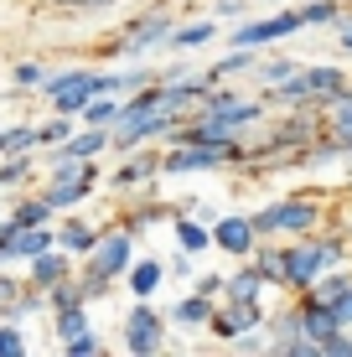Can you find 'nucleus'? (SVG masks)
I'll return each mask as SVG.
<instances>
[{
  "instance_id": "393cba45",
  "label": "nucleus",
  "mask_w": 352,
  "mask_h": 357,
  "mask_svg": "<svg viewBox=\"0 0 352 357\" xmlns=\"http://www.w3.org/2000/svg\"><path fill=\"white\" fill-rule=\"evenodd\" d=\"M254 269L264 275V285H290V259H285V249H254Z\"/></svg>"
},
{
  "instance_id": "5701e85b",
  "label": "nucleus",
  "mask_w": 352,
  "mask_h": 357,
  "mask_svg": "<svg viewBox=\"0 0 352 357\" xmlns=\"http://www.w3.org/2000/svg\"><path fill=\"white\" fill-rule=\"evenodd\" d=\"M42 145V125H10L0 130V155H31Z\"/></svg>"
},
{
  "instance_id": "a878e982",
  "label": "nucleus",
  "mask_w": 352,
  "mask_h": 357,
  "mask_svg": "<svg viewBox=\"0 0 352 357\" xmlns=\"http://www.w3.org/2000/svg\"><path fill=\"white\" fill-rule=\"evenodd\" d=\"M176 243H181V254H202V249H213V228H202L197 218H176Z\"/></svg>"
},
{
  "instance_id": "de8ad7c7",
  "label": "nucleus",
  "mask_w": 352,
  "mask_h": 357,
  "mask_svg": "<svg viewBox=\"0 0 352 357\" xmlns=\"http://www.w3.org/2000/svg\"><path fill=\"white\" fill-rule=\"evenodd\" d=\"M244 6H259V0H244Z\"/></svg>"
},
{
  "instance_id": "aec40b11",
  "label": "nucleus",
  "mask_w": 352,
  "mask_h": 357,
  "mask_svg": "<svg viewBox=\"0 0 352 357\" xmlns=\"http://www.w3.org/2000/svg\"><path fill=\"white\" fill-rule=\"evenodd\" d=\"M99 238H104V233H93L89 223H78V218H68V223L57 228V243H63L68 254H83V259H89V254L99 249Z\"/></svg>"
},
{
  "instance_id": "423d86ee",
  "label": "nucleus",
  "mask_w": 352,
  "mask_h": 357,
  "mask_svg": "<svg viewBox=\"0 0 352 357\" xmlns=\"http://www.w3.org/2000/svg\"><path fill=\"white\" fill-rule=\"evenodd\" d=\"M171 16H166L161 6L155 10H145V16L135 21V26H130L125 36H119L114 47H109V52H125V57H140V52H151V47H171Z\"/></svg>"
},
{
  "instance_id": "7c9ffc66",
  "label": "nucleus",
  "mask_w": 352,
  "mask_h": 357,
  "mask_svg": "<svg viewBox=\"0 0 352 357\" xmlns=\"http://www.w3.org/2000/svg\"><path fill=\"white\" fill-rule=\"evenodd\" d=\"M259 285H264V275L249 264L244 275H234V280H228V301H259Z\"/></svg>"
},
{
  "instance_id": "dca6fc26",
  "label": "nucleus",
  "mask_w": 352,
  "mask_h": 357,
  "mask_svg": "<svg viewBox=\"0 0 352 357\" xmlns=\"http://www.w3.org/2000/svg\"><path fill=\"white\" fill-rule=\"evenodd\" d=\"M161 280H166L161 259H135V264H130V275H125V285H130L135 301H151V295L161 290Z\"/></svg>"
},
{
  "instance_id": "412c9836",
  "label": "nucleus",
  "mask_w": 352,
  "mask_h": 357,
  "mask_svg": "<svg viewBox=\"0 0 352 357\" xmlns=\"http://www.w3.org/2000/svg\"><path fill=\"white\" fill-rule=\"evenodd\" d=\"M306 83H311V98H316V104H332V98L347 89V73L342 68H306Z\"/></svg>"
},
{
  "instance_id": "a211bd4d",
  "label": "nucleus",
  "mask_w": 352,
  "mask_h": 357,
  "mask_svg": "<svg viewBox=\"0 0 352 357\" xmlns=\"http://www.w3.org/2000/svg\"><path fill=\"white\" fill-rule=\"evenodd\" d=\"M326 125H332L337 151H352V89H342L332 104H326Z\"/></svg>"
},
{
  "instance_id": "f257e3e1",
  "label": "nucleus",
  "mask_w": 352,
  "mask_h": 357,
  "mask_svg": "<svg viewBox=\"0 0 352 357\" xmlns=\"http://www.w3.org/2000/svg\"><path fill=\"white\" fill-rule=\"evenodd\" d=\"M130 264H135V233H130V228L104 233L99 249L83 259V280H78L83 295H89V301L109 295V285H114V280H125V275H130Z\"/></svg>"
},
{
  "instance_id": "0eeeda50",
  "label": "nucleus",
  "mask_w": 352,
  "mask_h": 357,
  "mask_svg": "<svg viewBox=\"0 0 352 357\" xmlns=\"http://www.w3.org/2000/svg\"><path fill=\"white\" fill-rule=\"evenodd\" d=\"M254 228L259 233H306V228H316V202H306V197L270 202L264 213H254Z\"/></svg>"
},
{
  "instance_id": "c85d7f7f",
  "label": "nucleus",
  "mask_w": 352,
  "mask_h": 357,
  "mask_svg": "<svg viewBox=\"0 0 352 357\" xmlns=\"http://www.w3.org/2000/svg\"><path fill=\"white\" fill-rule=\"evenodd\" d=\"M47 305H52V311H72V305H89V295H83V285L68 275L63 285H52V290H47Z\"/></svg>"
},
{
  "instance_id": "ddd939ff",
  "label": "nucleus",
  "mask_w": 352,
  "mask_h": 357,
  "mask_svg": "<svg viewBox=\"0 0 352 357\" xmlns=\"http://www.w3.org/2000/svg\"><path fill=\"white\" fill-rule=\"evenodd\" d=\"M26 269H31L36 290H52V285H63V280L72 275V254L63 249V243H52V249H42L36 259H26Z\"/></svg>"
},
{
  "instance_id": "9d476101",
  "label": "nucleus",
  "mask_w": 352,
  "mask_h": 357,
  "mask_svg": "<svg viewBox=\"0 0 352 357\" xmlns=\"http://www.w3.org/2000/svg\"><path fill=\"white\" fill-rule=\"evenodd\" d=\"M306 26L300 10H280V16H264V21H249V26L234 31V47H270V42H285L290 31Z\"/></svg>"
},
{
  "instance_id": "f704fd0d",
  "label": "nucleus",
  "mask_w": 352,
  "mask_h": 357,
  "mask_svg": "<svg viewBox=\"0 0 352 357\" xmlns=\"http://www.w3.org/2000/svg\"><path fill=\"white\" fill-rule=\"evenodd\" d=\"M0 357H26V337H21V321H0Z\"/></svg>"
},
{
  "instance_id": "20e7f679",
  "label": "nucleus",
  "mask_w": 352,
  "mask_h": 357,
  "mask_svg": "<svg viewBox=\"0 0 352 357\" xmlns=\"http://www.w3.org/2000/svg\"><path fill=\"white\" fill-rule=\"evenodd\" d=\"M166 347V316L151 301H135V311L125 316V352L135 357H155Z\"/></svg>"
},
{
  "instance_id": "6ab92c4d",
  "label": "nucleus",
  "mask_w": 352,
  "mask_h": 357,
  "mask_svg": "<svg viewBox=\"0 0 352 357\" xmlns=\"http://www.w3.org/2000/svg\"><path fill=\"white\" fill-rule=\"evenodd\" d=\"M171 321L176 326H208L213 321V295H202V290L181 295V301L171 305Z\"/></svg>"
},
{
  "instance_id": "f03ea898",
  "label": "nucleus",
  "mask_w": 352,
  "mask_h": 357,
  "mask_svg": "<svg viewBox=\"0 0 352 357\" xmlns=\"http://www.w3.org/2000/svg\"><path fill=\"white\" fill-rule=\"evenodd\" d=\"M36 93H47V104H52L57 114H72V119H78L83 109H89V98L99 93V73H93V68H68V73H52V78H47Z\"/></svg>"
},
{
  "instance_id": "9b49d317",
  "label": "nucleus",
  "mask_w": 352,
  "mask_h": 357,
  "mask_svg": "<svg viewBox=\"0 0 352 357\" xmlns=\"http://www.w3.org/2000/svg\"><path fill=\"white\" fill-rule=\"evenodd\" d=\"M254 238H259L254 218H238V213L217 218V228H213V243H217L223 254H238V259H254Z\"/></svg>"
},
{
  "instance_id": "bb28decb",
  "label": "nucleus",
  "mask_w": 352,
  "mask_h": 357,
  "mask_svg": "<svg viewBox=\"0 0 352 357\" xmlns=\"http://www.w3.org/2000/svg\"><path fill=\"white\" fill-rule=\"evenodd\" d=\"M83 125H109L114 130V119H119V93H93L89 98V109H83Z\"/></svg>"
},
{
  "instance_id": "c756f323",
  "label": "nucleus",
  "mask_w": 352,
  "mask_h": 357,
  "mask_svg": "<svg viewBox=\"0 0 352 357\" xmlns=\"http://www.w3.org/2000/svg\"><path fill=\"white\" fill-rule=\"evenodd\" d=\"M300 16H306V26H337V21H342V6H337V0H306Z\"/></svg>"
},
{
  "instance_id": "09e8293b",
  "label": "nucleus",
  "mask_w": 352,
  "mask_h": 357,
  "mask_svg": "<svg viewBox=\"0 0 352 357\" xmlns=\"http://www.w3.org/2000/svg\"><path fill=\"white\" fill-rule=\"evenodd\" d=\"M347 238H352V228H347Z\"/></svg>"
},
{
  "instance_id": "49530a36",
  "label": "nucleus",
  "mask_w": 352,
  "mask_h": 357,
  "mask_svg": "<svg viewBox=\"0 0 352 357\" xmlns=\"http://www.w3.org/2000/svg\"><path fill=\"white\" fill-rule=\"evenodd\" d=\"M10 295H21V290H16V280H10V275H0V301H10Z\"/></svg>"
},
{
  "instance_id": "6e6552de",
  "label": "nucleus",
  "mask_w": 352,
  "mask_h": 357,
  "mask_svg": "<svg viewBox=\"0 0 352 357\" xmlns=\"http://www.w3.org/2000/svg\"><path fill=\"white\" fill-rule=\"evenodd\" d=\"M171 125H176V114L171 109H145V114H135V119H125V125H114V145L119 151H140V145H151V140H161V135H171Z\"/></svg>"
},
{
  "instance_id": "1a4fd4ad",
  "label": "nucleus",
  "mask_w": 352,
  "mask_h": 357,
  "mask_svg": "<svg viewBox=\"0 0 352 357\" xmlns=\"http://www.w3.org/2000/svg\"><path fill=\"white\" fill-rule=\"evenodd\" d=\"M197 114L213 119V125H223L228 135H238L244 125H254V119H259V104H249V98H238V93H228V89H213L208 104H202Z\"/></svg>"
},
{
  "instance_id": "2f4dec72",
  "label": "nucleus",
  "mask_w": 352,
  "mask_h": 357,
  "mask_svg": "<svg viewBox=\"0 0 352 357\" xmlns=\"http://www.w3.org/2000/svg\"><path fill=\"white\" fill-rule=\"evenodd\" d=\"M52 316H57V337H63V342H68V337H83V331H93V326H89V305H72V311H52Z\"/></svg>"
},
{
  "instance_id": "4c0bfd02",
  "label": "nucleus",
  "mask_w": 352,
  "mask_h": 357,
  "mask_svg": "<svg viewBox=\"0 0 352 357\" xmlns=\"http://www.w3.org/2000/svg\"><path fill=\"white\" fill-rule=\"evenodd\" d=\"M296 73H300V68H296V63H290V57H270V63H264V68H259V78H264V83H270V89H275V83H285V78H296Z\"/></svg>"
},
{
  "instance_id": "a18cd8bd",
  "label": "nucleus",
  "mask_w": 352,
  "mask_h": 357,
  "mask_svg": "<svg viewBox=\"0 0 352 357\" xmlns=\"http://www.w3.org/2000/svg\"><path fill=\"white\" fill-rule=\"evenodd\" d=\"M197 290H202V295H213V290H228V280H217V275H208V280H197Z\"/></svg>"
},
{
  "instance_id": "79ce46f5",
  "label": "nucleus",
  "mask_w": 352,
  "mask_h": 357,
  "mask_svg": "<svg viewBox=\"0 0 352 357\" xmlns=\"http://www.w3.org/2000/svg\"><path fill=\"white\" fill-rule=\"evenodd\" d=\"M321 357H352V337H342V331H337V337H326V342H321Z\"/></svg>"
},
{
  "instance_id": "58836bf2",
  "label": "nucleus",
  "mask_w": 352,
  "mask_h": 357,
  "mask_svg": "<svg viewBox=\"0 0 352 357\" xmlns=\"http://www.w3.org/2000/svg\"><path fill=\"white\" fill-rule=\"evenodd\" d=\"M63 352H68V357H93V352H99V337H93V331H83V337H68Z\"/></svg>"
},
{
  "instance_id": "c03bdc74",
  "label": "nucleus",
  "mask_w": 352,
  "mask_h": 357,
  "mask_svg": "<svg viewBox=\"0 0 352 357\" xmlns=\"http://www.w3.org/2000/svg\"><path fill=\"white\" fill-rule=\"evenodd\" d=\"M337 47H342V52H352V16L337 21Z\"/></svg>"
},
{
  "instance_id": "473e14b6",
  "label": "nucleus",
  "mask_w": 352,
  "mask_h": 357,
  "mask_svg": "<svg viewBox=\"0 0 352 357\" xmlns=\"http://www.w3.org/2000/svg\"><path fill=\"white\" fill-rule=\"evenodd\" d=\"M26 176H31V155H0V192L21 187Z\"/></svg>"
},
{
  "instance_id": "4468645a",
  "label": "nucleus",
  "mask_w": 352,
  "mask_h": 357,
  "mask_svg": "<svg viewBox=\"0 0 352 357\" xmlns=\"http://www.w3.org/2000/svg\"><path fill=\"white\" fill-rule=\"evenodd\" d=\"M254 321H259V305H254V301H228L223 316L213 311V331H217V337H244Z\"/></svg>"
},
{
  "instance_id": "e433bc0d",
  "label": "nucleus",
  "mask_w": 352,
  "mask_h": 357,
  "mask_svg": "<svg viewBox=\"0 0 352 357\" xmlns=\"http://www.w3.org/2000/svg\"><path fill=\"white\" fill-rule=\"evenodd\" d=\"M10 78H16V89H42L52 73H47L42 63H16V73H10Z\"/></svg>"
},
{
  "instance_id": "ea45409f",
  "label": "nucleus",
  "mask_w": 352,
  "mask_h": 357,
  "mask_svg": "<svg viewBox=\"0 0 352 357\" xmlns=\"http://www.w3.org/2000/svg\"><path fill=\"white\" fill-rule=\"evenodd\" d=\"M347 285H352V275H321L316 280V295H321V301H337Z\"/></svg>"
},
{
  "instance_id": "f8f14e48",
  "label": "nucleus",
  "mask_w": 352,
  "mask_h": 357,
  "mask_svg": "<svg viewBox=\"0 0 352 357\" xmlns=\"http://www.w3.org/2000/svg\"><path fill=\"white\" fill-rule=\"evenodd\" d=\"M109 145H114V130H109V125H83V130H72L63 145H52V151L72 155V161H99Z\"/></svg>"
},
{
  "instance_id": "2eb2a0df",
  "label": "nucleus",
  "mask_w": 352,
  "mask_h": 357,
  "mask_svg": "<svg viewBox=\"0 0 352 357\" xmlns=\"http://www.w3.org/2000/svg\"><path fill=\"white\" fill-rule=\"evenodd\" d=\"M93 181H99V166H89V171H83V176L78 181H47V197H52V207H57V213H63V207H78L83 202V197H89L93 192Z\"/></svg>"
},
{
  "instance_id": "cd10ccee",
  "label": "nucleus",
  "mask_w": 352,
  "mask_h": 357,
  "mask_svg": "<svg viewBox=\"0 0 352 357\" xmlns=\"http://www.w3.org/2000/svg\"><path fill=\"white\" fill-rule=\"evenodd\" d=\"M208 42H213V21H192V26H176L171 31L176 52H192V47H208Z\"/></svg>"
},
{
  "instance_id": "f3484780",
  "label": "nucleus",
  "mask_w": 352,
  "mask_h": 357,
  "mask_svg": "<svg viewBox=\"0 0 352 357\" xmlns=\"http://www.w3.org/2000/svg\"><path fill=\"white\" fill-rule=\"evenodd\" d=\"M52 243H57L52 223H42V228H16V233H10V259H36V254L52 249Z\"/></svg>"
},
{
  "instance_id": "b1692460",
  "label": "nucleus",
  "mask_w": 352,
  "mask_h": 357,
  "mask_svg": "<svg viewBox=\"0 0 352 357\" xmlns=\"http://www.w3.org/2000/svg\"><path fill=\"white\" fill-rule=\"evenodd\" d=\"M155 171H161V155H130L109 181H114V187H140V181H151Z\"/></svg>"
},
{
  "instance_id": "72a5a7b5",
  "label": "nucleus",
  "mask_w": 352,
  "mask_h": 357,
  "mask_svg": "<svg viewBox=\"0 0 352 357\" xmlns=\"http://www.w3.org/2000/svg\"><path fill=\"white\" fill-rule=\"evenodd\" d=\"M254 63H259V52H254V47H238V52H228L223 63L208 73V78H228V73H244V68H254Z\"/></svg>"
},
{
  "instance_id": "37998d69",
  "label": "nucleus",
  "mask_w": 352,
  "mask_h": 357,
  "mask_svg": "<svg viewBox=\"0 0 352 357\" xmlns=\"http://www.w3.org/2000/svg\"><path fill=\"white\" fill-rule=\"evenodd\" d=\"M326 305L337 311V321H342V326H352V285H347L342 295H337V301H326Z\"/></svg>"
},
{
  "instance_id": "a19ab883",
  "label": "nucleus",
  "mask_w": 352,
  "mask_h": 357,
  "mask_svg": "<svg viewBox=\"0 0 352 357\" xmlns=\"http://www.w3.org/2000/svg\"><path fill=\"white\" fill-rule=\"evenodd\" d=\"M47 10H104V6H114V0H42Z\"/></svg>"
},
{
  "instance_id": "c9c22d12",
  "label": "nucleus",
  "mask_w": 352,
  "mask_h": 357,
  "mask_svg": "<svg viewBox=\"0 0 352 357\" xmlns=\"http://www.w3.org/2000/svg\"><path fill=\"white\" fill-rule=\"evenodd\" d=\"M72 130H78V125H72V114H57V109H52V119L42 125V145H63Z\"/></svg>"
},
{
  "instance_id": "39448f33",
  "label": "nucleus",
  "mask_w": 352,
  "mask_h": 357,
  "mask_svg": "<svg viewBox=\"0 0 352 357\" xmlns=\"http://www.w3.org/2000/svg\"><path fill=\"white\" fill-rule=\"evenodd\" d=\"M285 259H290V285H316L326 269H337L342 243H337V238H326V243H296V249H285Z\"/></svg>"
},
{
  "instance_id": "7ed1b4c3",
  "label": "nucleus",
  "mask_w": 352,
  "mask_h": 357,
  "mask_svg": "<svg viewBox=\"0 0 352 357\" xmlns=\"http://www.w3.org/2000/svg\"><path fill=\"white\" fill-rule=\"evenodd\" d=\"M234 145H197V140H176L161 155V176H192V171H217L223 161H234Z\"/></svg>"
},
{
  "instance_id": "4be33fe9",
  "label": "nucleus",
  "mask_w": 352,
  "mask_h": 357,
  "mask_svg": "<svg viewBox=\"0 0 352 357\" xmlns=\"http://www.w3.org/2000/svg\"><path fill=\"white\" fill-rule=\"evenodd\" d=\"M52 213H57V207H52V197H26V202H16V207H10V223H16V228H42V223H52Z\"/></svg>"
}]
</instances>
